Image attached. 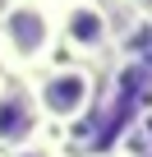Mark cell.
Masks as SVG:
<instances>
[{
  "label": "cell",
  "mask_w": 152,
  "mask_h": 157,
  "mask_svg": "<svg viewBox=\"0 0 152 157\" xmlns=\"http://www.w3.org/2000/svg\"><path fill=\"white\" fill-rule=\"evenodd\" d=\"M55 56V0H0V74L23 83Z\"/></svg>",
  "instance_id": "cell-1"
},
{
  "label": "cell",
  "mask_w": 152,
  "mask_h": 157,
  "mask_svg": "<svg viewBox=\"0 0 152 157\" xmlns=\"http://www.w3.org/2000/svg\"><path fill=\"white\" fill-rule=\"evenodd\" d=\"M23 88L46 125V134H65L74 125H83L97 102H102V69L74 65V60H51L46 69H37L32 78H23Z\"/></svg>",
  "instance_id": "cell-2"
},
{
  "label": "cell",
  "mask_w": 152,
  "mask_h": 157,
  "mask_svg": "<svg viewBox=\"0 0 152 157\" xmlns=\"http://www.w3.org/2000/svg\"><path fill=\"white\" fill-rule=\"evenodd\" d=\"M115 10L106 0H55V51L60 60L102 69L115 56Z\"/></svg>",
  "instance_id": "cell-3"
},
{
  "label": "cell",
  "mask_w": 152,
  "mask_h": 157,
  "mask_svg": "<svg viewBox=\"0 0 152 157\" xmlns=\"http://www.w3.org/2000/svg\"><path fill=\"white\" fill-rule=\"evenodd\" d=\"M37 139H46V125H42L28 88L9 78L0 88V152H14L23 143H37Z\"/></svg>",
  "instance_id": "cell-4"
},
{
  "label": "cell",
  "mask_w": 152,
  "mask_h": 157,
  "mask_svg": "<svg viewBox=\"0 0 152 157\" xmlns=\"http://www.w3.org/2000/svg\"><path fill=\"white\" fill-rule=\"evenodd\" d=\"M0 157H69V152H65V143H60L55 134H46V139H37V143H23V148H14V152H0Z\"/></svg>",
  "instance_id": "cell-5"
},
{
  "label": "cell",
  "mask_w": 152,
  "mask_h": 157,
  "mask_svg": "<svg viewBox=\"0 0 152 157\" xmlns=\"http://www.w3.org/2000/svg\"><path fill=\"white\" fill-rule=\"evenodd\" d=\"M120 5L134 14V19H143V23H152V0H120Z\"/></svg>",
  "instance_id": "cell-6"
},
{
  "label": "cell",
  "mask_w": 152,
  "mask_h": 157,
  "mask_svg": "<svg viewBox=\"0 0 152 157\" xmlns=\"http://www.w3.org/2000/svg\"><path fill=\"white\" fill-rule=\"evenodd\" d=\"M5 83H9V78H5V74H0V88H5Z\"/></svg>",
  "instance_id": "cell-7"
}]
</instances>
